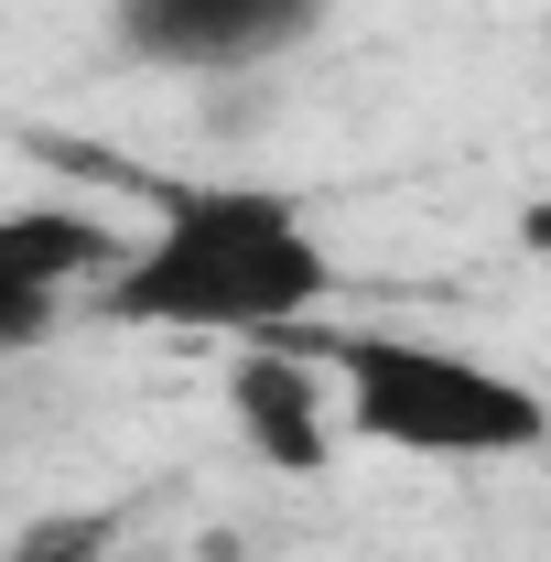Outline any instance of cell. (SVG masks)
Masks as SVG:
<instances>
[{"mask_svg":"<svg viewBox=\"0 0 551 562\" xmlns=\"http://www.w3.org/2000/svg\"><path fill=\"white\" fill-rule=\"evenodd\" d=\"M140 195H151V227L87 292L109 325L260 347V336H292L325 314L336 249L314 238V216L292 195H271V184H140Z\"/></svg>","mask_w":551,"mask_h":562,"instance_id":"6da1fadb","label":"cell"},{"mask_svg":"<svg viewBox=\"0 0 551 562\" xmlns=\"http://www.w3.org/2000/svg\"><path fill=\"white\" fill-rule=\"evenodd\" d=\"M303 347L336 368L346 390V432L379 443V454H421V465H508V454H541L551 443V401L530 379L486 368L465 347H432V336H325L303 325Z\"/></svg>","mask_w":551,"mask_h":562,"instance_id":"7a4b0ae2","label":"cell"},{"mask_svg":"<svg viewBox=\"0 0 551 562\" xmlns=\"http://www.w3.org/2000/svg\"><path fill=\"white\" fill-rule=\"evenodd\" d=\"M120 55L162 76H249L325 33V0H109Z\"/></svg>","mask_w":551,"mask_h":562,"instance_id":"3957f363","label":"cell"},{"mask_svg":"<svg viewBox=\"0 0 551 562\" xmlns=\"http://www.w3.org/2000/svg\"><path fill=\"white\" fill-rule=\"evenodd\" d=\"M227 422H238V443L260 465H281V476H314V465H336V443H357L336 368L303 347V325L292 336H260V347L227 368Z\"/></svg>","mask_w":551,"mask_h":562,"instance_id":"277c9868","label":"cell"},{"mask_svg":"<svg viewBox=\"0 0 551 562\" xmlns=\"http://www.w3.org/2000/svg\"><path fill=\"white\" fill-rule=\"evenodd\" d=\"M109 552H120V519L109 508H66V519H33L0 562H109Z\"/></svg>","mask_w":551,"mask_h":562,"instance_id":"5b68a950","label":"cell"},{"mask_svg":"<svg viewBox=\"0 0 551 562\" xmlns=\"http://www.w3.org/2000/svg\"><path fill=\"white\" fill-rule=\"evenodd\" d=\"M66 325V292H44V281H22L11 260H0V357H22V347H44Z\"/></svg>","mask_w":551,"mask_h":562,"instance_id":"8992f818","label":"cell"}]
</instances>
